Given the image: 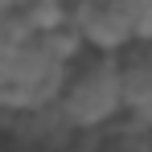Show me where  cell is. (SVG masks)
Here are the masks:
<instances>
[{
  "label": "cell",
  "instance_id": "3957f363",
  "mask_svg": "<svg viewBox=\"0 0 152 152\" xmlns=\"http://www.w3.org/2000/svg\"><path fill=\"white\" fill-rule=\"evenodd\" d=\"M0 152H17V148H12V144H8V140H4V136H0Z\"/></svg>",
  "mask_w": 152,
  "mask_h": 152
},
{
  "label": "cell",
  "instance_id": "6da1fadb",
  "mask_svg": "<svg viewBox=\"0 0 152 152\" xmlns=\"http://www.w3.org/2000/svg\"><path fill=\"white\" fill-rule=\"evenodd\" d=\"M53 107L74 132H103L107 124H115L124 111L115 82V53L82 45L62 74Z\"/></svg>",
  "mask_w": 152,
  "mask_h": 152
},
{
  "label": "cell",
  "instance_id": "7a4b0ae2",
  "mask_svg": "<svg viewBox=\"0 0 152 152\" xmlns=\"http://www.w3.org/2000/svg\"><path fill=\"white\" fill-rule=\"evenodd\" d=\"M115 82L127 115L152 119V37L127 41L115 50Z\"/></svg>",
  "mask_w": 152,
  "mask_h": 152
}]
</instances>
